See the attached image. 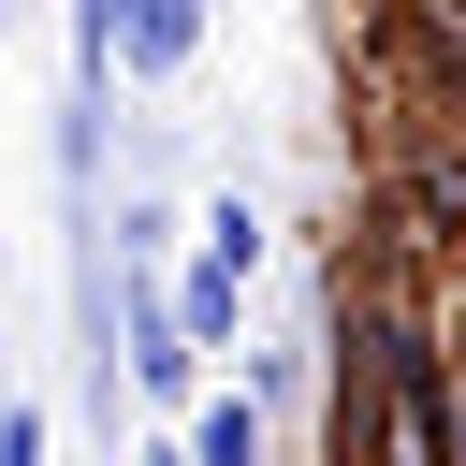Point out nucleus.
<instances>
[{"label": "nucleus", "mask_w": 466, "mask_h": 466, "mask_svg": "<svg viewBox=\"0 0 466 466\" xmlns=\"http://www.w3.org/2000/svg\"><path fill=\"white\" fill-rule=\"evenodd\" d=\"M451 58H466V44H451Z\"/></svg>", "instance_id": "1"}]
</instances>
